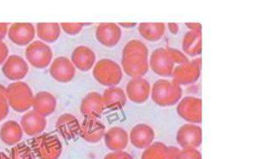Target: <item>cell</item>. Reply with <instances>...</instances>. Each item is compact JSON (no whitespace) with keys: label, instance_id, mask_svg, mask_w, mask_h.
Listing matches in <instances>:
<instances>
[{"label":"cell","instance_id":"cell-12","mask_svg":"<svg viewBox=\"0 0 258 159\" xmlns=\"http://www.w3.org/2000/svg\"><path fill=\"white\" fill-rule=\"evenodd\" d=\"M2 72L11 81H20L28 75L29 65L20 56H10L4 63Z\"/></svg>","mask_w":258,"mask_h":159},{"label":"cell","instance_id":"cell-41","mask_svg":"<svg viewBox=\"0 0 258 159\" xmlns=\"http://www.w3.org/2000/svg\"><path fill=\"white\" fill-rule=\"evenodd\" d=\"M168 29L170 30V33H172L173 35H176L179 31V25L176 24H168Z\"/></svg>","mask_w":258,"mask_h":159},{"label":"cell","instance_id":"cell-33","mask_svg":"<svg viewBox=\"0 0 258 159\" xmlns=\"http://www.w3.org/2000/svg\"><path fill=\"white\" fill-rule=\"evenodd\" d=\"M86 25L84 24H61L60 28L69 35H76L81 32L83 27Z\"/></svg>","mask_w":258,"mask_h":159},{"label":"cell","instance_id":"cell-9","mask_svg":"<svg viewBox=\"0 0 258 159\" xmlns=\"http://www.w3.org/2000/svg\"><path fill=\"white\" fill-rule=\"evenodd\" d=\"M149 67L153 72L159 76L170 77L173 73L175 64L170 59L166 48L160 47L152 52L150 57Z\"/></svg>","mask_w":258,"mask_h":159},{"label":"cell","instance_id":"cell-7","mask_svg":"<svg viewBox=\"0 0 258 159\" xmlns=\"http://www.w3.org/2000/svg\"><path fill=\"white\" fill-rule=\"evenodd\" d=\"M25 57L29 64L33 67L36 69H45L51 64L53 52L47 44L42 41H35L27 47Z\"/></svg>","mask_w":258,"mask_h":159},{"label":"cell","instance_id":"cell-28","mask_svg":"<svg viewBox=\"0 0 258 159\" xmlns=\"http://www.w3.org/2000/svg\"><path fill=\"white\" fill-rule=\"evenodd\" d=\"M36 33L41 41L47 43H53L59 39L61 29L58 24H36Z\"/></svg>","mask_w":258,"mask_h":159},{"label":"cell","instance_id":"cell-11","mask_svg":"<svg viewBox=\"0 0 258 159\" xmlns=\"http://www.w3.org/2000/svg\"><path fill=\"white\" fill-rule=\"evenodd\" d=\"M126 98L135 104H143L147 102L151 94V85L143 77L132 78L126 87Z\"/></svg>","mask_w":258,"mask_h":159},{"label":"cell","instance_id":"cell-29","mask_svg":"<svg viewBox=\"0 0 258 159\" xmlns=\"http://www.w3.org/2000/svg\"><path fill=\"white\" fill-rule=\"evenodd\" d=\"M141 159H168V146L163 142H154L145 149Z\"/></svg>","mask_w":258,"mask_h":159},{"label":"cell","instance_id":"cell-5","mask_svg":"<svg viewBox=\"0 0 258 159\" xmlns=\"http://www.w3.org/2000/svg\"><path fill=\"white\" fill-rule=\"evenodd\" d=\"M7 102L17 112H25L32 107V90L29 85L23 81H16L6 87Z\"/></svg>","mask_w":258,"mask_h":159},{"label":"cell","instance_id":"cell-23","mask_svg":"<svg viewBox=\"0 0 258 159\" xmlns=\"http://www.w3.org/2000/svg\"><path fill=\"white\" fill-rule=\"evenodd\" d=\"M33 110L41 116H50L55 111L57 100L52 93L41 91L34 96L32 102Z\"/></svg>","mask_w":258,"mask_h":159},{"label":"cell","instance_id":"cell-2","mask_svg":"<svg viewBox=\"0 0 258 159\" xmlns=\"http://www.w3.org/2000/svg\"><path fill=\"white\" fill-rule=\"evenodd\" d=\"M151 93L152 99L157 105L169 107L173 106L181 100L182 89L175 81L159 79L153 83Z\"/></svg>","mask_w":258,"mask_h":159},{"label":"cell","instance_id":"cell-24","mask_svg":"<svg viewBox=\"0 0 258 159\" xmlns=\"http://www.w3.org/2000/svg\"><path fill=\"white\" fill-rule=\"evenodd\" d=\"M24 131L16 121H7L0 128V139L7 145H15L20 143Z\"/></svg>","mask_w":258,"mask_h":159},{"label":"cell","instance_id":"cell-30","mask_svg":"<svg viewBox=\"0 0 258 159\" xmlns=\"http://www.w3.org/2000/svg\"><path fill=\"white\" fill-rule=\"evenodd\" d=\"M11 159H35V154L32 149L26 145V143L21 142L14 145L10 153Z\"/></svg>","mask_w":258,"mask_h":159},{"label":"cell","instance_id":"cell-26","mask_svg":"<svg viewBox=\"0 0 258 159\" xmlns=\"http://www.w3.org/2000/svg\"><path fill=\"white\" fill-rule=\"evenodd\" d=\"M182 50L186 55L197 57L203 52V35L202 33L188 31L182 40Z\"/></svg>","mask_w":258,"mask_h":159},{"label":"cell","instance_id":"cell-43","mask_svg":"<svg viewBox=\"0 0 258 159\" xmlns=\"http://www.w3.org/2000/svg\"><path fill=\"white\" fill-rule=\"evenodd\" d=\"M194 64H197V66L201 67L202 68V58H197L196 59L192 60Z\"/></svg>","mask_w":258,"mask_h":159},{"label":"cell","instance_id":"cell-25","mask_svg":"<svg viewBox=\"0 0 258 159\" xmlns=\"http://www.w3.org/2000/svg\"><path fill=\"white\" fill-rule=\"evenodd\" d=\"M102 96L106 108L111 110H120L126 105L127 98L126 93L120 87H108Z\"/></svg>","mask_w":258,"mask_h":159},{"label":"cell","instance_id":"cell-14","mask_svg":"<svg viewBox=\"0 0 258 159\" xmlns=\"http://www.w3.org/2000/svg\"><path fill=\"white\" fill-rule=\"evenodd\" d=\"M105 109L103 96L97 92L88 93L80 105V112L85 118H99Z\"/></svg>","mask_w":258,"mask_h":159},{"label":"cell","instance_id":"cell-38","mask_svg":"<svg viewBox=\"0 0 258 159\" xmlns=\"http://www.w3.org/2000/svg\"><path fill=\"white\" fill-rule=\"evenodd\" d=\"M186 27L189 29V31L192 32L202 33V29L203 26L201 24H197V23H190V24H185Z\"/></svg>","mask_w":258,"mask_h":159},{"label":"cell","instance_id":"cell-15","mask_svg":"<svg viewBox=\"0 0 258 159\" xmlns=\"http://www.w3.org/2000/svg\"><path fill=\"white\" fill-rule=\"evenodd\" d=\"M56 130L66 140H72L80 135L81 124L76 116L66 113L61 116L56 122Z\"/></svg>","mask_w":258,"mask_h":159},{"label":"cell","instance_id":"cell-17","mask_svg":"<svg viewBox=\"0 0 258 159\" xmlns=\"http://www.w3.org/2000/svg\"><path fill=\"white\" fill-rule=\"evenodd\" d=\"M155 139V132L153 127L146 123H139L133 127L129 134V139L137 149H146L153 144Z\"/></svg>","mask_w":258,"mask_h":159},{"label":"cell","instance_id":"cell-22","mask_svg":"<svg viewBox=\"0 0 258 159\" xmlns=\"http://www.w3.org/2000/svg\"><path fill=\"white\" fill-rule=\"evenodd\" d=\"M103 139L107 148L112 151L124 150L128 145V133L120 127H113L106 130Z\"/></svg>","mask_w":258,"mask_h":159},{"label":"cell","instance_id":"cell-18","mask_svg":"<svg viewBox=\"0 0 258 159\" xmlns=\"http://www.w3.org/2000/svg\"><path fill=\"white\" fill-rule=\"evenodd\" d=\"M35 36V26L31 24H12L8 30L10 40L20 47L28 46L32 43Z\"/></svg>","mask_w":258,"mask_h":159},{"label":"cell","instance_id":"cell-10","mask_svg":"<svg viewBox=\"0 0 258 159\" xmlns=\"http://www.w3.org/2000/svg\"><path fill=\"white\" fill-rule=\"evenodd\" d=\"M50 75L60 83H68L75 77L76 68L70 59L66 57H58L51 64Z\"/></svg>","mask_w":258,"mask_h":159},{"label":"cell","instance_id":"cell-8","mask_svg":"<svg viewBox=\"0 0 258 159\" xmlns=\"http://www.w3.org/2000/svg\"><path fill=\"white\" fill-rule=\"evenodd\" d=\"M176 142L182 149H197L203 143V129L199 125H182L176 133Z\"/></svg>","mask_w":258,"mask_h":159},{"label":"cell","instance_id":"cell-40","mask_svg":"<svg viewBox=\"0 0 258 159\" xmlns=\"http://www.w3.org/2000/svg\"><path fill=\"white\" fill-rule=\"evenodd\" d=\"M0 101H7V89L2 84H0Z\"/></svg>","mask_w":258,"mask_h":159},{"label":"cell","instance_id":"cell-19","mask_svg":"<svg viewBox=\"0 0 258 159\" xmlns=\"http://www.w3.org/2000/svg\"><path fill=\"white\" fill-rule=\"evenodd\" d=\"M121 29L115 24H101L96 30V38L100 44L106 47H114L121 38Z\"/></svg>","mask_w":258,"mask_h":159},{"label":"cell","instance_id":"cell-6","mask_svg":"<svg viewBox=\"0 0 258 159\" xmlns=\"http://www.w3.org/2000/svg\"><path fill=\"white\" fill-rule=\"evenodd\" d=\"M176 112L181 118L192 124H201L203 122V100L202 98L188 96L177 103Z\"/></svg>","mask_w":258,"mask_h":159},{"label":"cell","instance_id":"cell-4","mask_svg":"<svg viewBox=\"0 0 258 159\" xmlns=\"http://www.w3.org/2000/svg\"><path fill=\"white\" fill-rule=\"evenodd\" d=\"M31 149L39 159H59L63 146L58 136L41 133L31 140Z\"/></svg>","mask_w":258,"mask_h":159},{"label":"cell","instance_id":"cell-16","mask_svg":"<svg viewBox=\"0 0 258 159\" xmlns=\"http://www.w3.org/2000/svg\"><path fill=\"white\" fill-rule=\"evenodd\" d=\"M106 133L105 125L98 119L85 118L81 124L80 135L89 143H98Z\"/></svg>","mask_w":258,"mask_h":159},{"label":"cell","instance_id":"cell-21","mask_svg":"<svg viewBox=\"0 0 258 159\" xmlns=\"http://www.w3.org/2000/svg\"><path fill=\"white\" fill-rule=\"evenodd\" d=\"M20 125L27 135L37 136L45 130L47 120L35 110H29L22 117Z\"/></svg>","mask_w":258,"mask_h":159},{"label":"cell","instance_id":"cell-31","mask_svg":"<svg viewBox=\"0 0 258 159\" xmlns=\"http://www.w3.org/2000/svg\"><path fill=\"white\" fill-rule=\"evenodd\" d=\"M166 50H167L168 54L170 56V59L172 60L174 64L180 65V64L189 62L188 57L185 55L184 53L181 52V51L175 49V48H171V47H168Z\"/></svg>","mask_w":258,"mask_h":159},{"label":"cell","instance_id":"cell-1","mask_svg":"<svg viewBox=\"0 0 258 159\" xmlns=\"http://www.w3.org/2000/svg\"><path fill=\"white\" fill-rule=\"evenodd\" d=\"M148 54V48L142 41H128L122 50V71L132 78L143 77L149 70Z\"/></svg>","mask_w":258,"mask_h":159},{"label":"cell","instance_id":"cell-13","mask_svg":"<svg viewBox=\"0 0 258 159\" xmlns=\"http://www.w3.org/2000/svg\"><path fill=\"white\" fill-rule=\"evenodd\" d=\"M171 76L173 77V81L180 86L194 84L201 76V67L197 66L192 61L180 64L174 68Z\"/></svg>","mask_w":258,"mask_h":159},{"label":"cell","instance_id":"cell-27","mask_svg":"<svg viewBox=\"0 0 258 159\" xmlns=\"http://www.w3.org/2000/svg\"><path fill=\"white\" fill-rule=\"evenodd\" d=\"M140 35L145 40L156 42L161 40L165 33V24H140L138 28Z\"/></svg>","mask_w":258,"mask_h":159},{"label":"cell","instance_id":"cell-44","mask_svg":"<svg viewBox=\"0 0 258 159\" xmlns=\"http://www.w3.org/2000/svg\"><path fill=\"white\" fill-rule=\"evenodd\" d=\"M0 159H11L10 156H7L3 151H0Z\"/></svg>","mask_w":258,"mask_h":159},{"label":"cell","instance_id":"cell-20","mask_svg":"<svg viewBox=\"0 0 258 159\" xmlns=\"http://www.w3.org/2000/svg\"><path fill=\"white\" fill-rule=\"evenodd\" d=\"M96 58L95 52L90 47L80 46L74 50L71 61L76 69L83 72H87L95 66Z\"/></svg>","mask_w":258,"mask_h":159},{"label":"cell","instance_id":"cell-35","mask_svg":"<svg viewBox=\"0 0 258 159\" xmlns=\"http://www.w3.org/2000/svg\"><path fill=\"white\" fill-rule=\"evenodd\" d=\"M8 56H9L8 47L6 46V43L0 41V65L4 64V63L6 61V59L8 58Z\"/></svg>","mask_w":258,"mask_h":159},{"label":"cell","instance_id":"cell-42","mask_svg":"<svg viewBox=\"0 0 258 159\" xmlns=\"http://www.w3.org/2000/svg\"><path fill=\"white\" fill-rule=\"evenodd\" d=\"M118 26L119 27H123L125 29H132L134 27L137 26V24H135V23H120V24H118Z\"/></svg>","mask_w":258,"mask_h":159},{"label":"cell","instance_id":"cell-32","mask_svg":"<svg viewBox=\"0 0 258 159\" xmlns=\"http://www.w3.org/2000/svg\"><path fill=\"white\" fill-rule=\"evenodd\" d=\"M176 159H203V155L197 149H182Z\"/></svg>","mask_w":258,"mask_h":159},{"label":"cell","instance_id":"cell-36","mask_svg":"<svg viewBox=\"0 0 258 159\" xmlns=\"http://www.w3.org/2000/svg\"><path fill=\"white\" fill-rule=\"evenodd\" d=\"M10 105L7 101H0V122L9 115Z\"/></svg>","mask_w":258,"mask_h":159},{"label":"cell","instance_id":"cell-37","mask_svg":"<svg viewBox=\"0 0 258 159\" xmlns=\"http://www.w3.org/2000/svg\"><path fill=\"white\" fill-rule=\"evenodd\" d=\"M180 149L176 146H168V159H176Z\"/></svg>","mask_w":258,"mask_h":159},{"label":"cell","instance_id":"cell-34","mask_svg":"<svg viewBox=\"0 0 258 159\" xmlns=\"http://www.w3.org/2000/svg\"><path fill=\"white\" fill-rule=\"evenodd\" d=\"M103 159H134V157L124 150H118L107 154Z\"/></svg>","mask_w":258,"mask_h":159},{"label":"cell","instance_id":"cell-3","mask_svg":"<svg viewBox=\"0 0 258 159\" xmlns=\"http://www.w3.org/2000/svg\"><path fill=\"white\" fill-rule=\"evenodd\" d=\"M95 80L103 86L116 87L123 77V71L120 64L109 58L100 59L93 68Z\"/></svg>","mask_w":258,"mask_h":159},{"label":"cell","instance_id":"cell-39","mask_svg":"<svg viewBox=\"0 0 258 159\" xmlns=\"http://www.w3.org/2000/svg\"><path fill=\"white\" fill-rule=\"evenodd\" d=\"M9 28L7 24H0V41L4 40L6 38L7 33H8Z\"/></svg>","mask_w":258,"mask_h":159}]
</instances>
